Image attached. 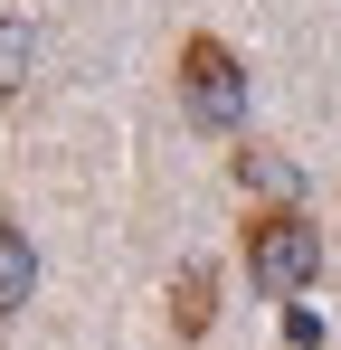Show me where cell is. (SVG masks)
<instances>
[{
    "label": "cell",
    "instance_id": "4",
    "mask_svg": "<svg viewBox=\"0 0 341 350\" xmlns=\"http://www.w3.org/2000/svg\"><path fill=\"white\" fill-rule=\"evenodd\" d=\"M209 322H218V275H209V265H180V284H170V332L199 341Z\"/></svg>",
    "mask_w": 341,
    "mask_h": 350
},
{
    "label": "cell",
    "instance_id": "3",
    "mask_svg": "<svg viewBox=\"0 0 341 350\" xmlns=\"http://www.w3.org/2000/svg\"><path fill=\"white\" fill-rule=\"evenodd\" d=\"M38 293V246H29V228L19 218H0V332L19 322V303Z\"/></svg>",
    "mask_w": 341,
    "mask_h": 350
},
{
    "label": "cell",
    "instance_id": "1",
    "mask_svg": "<svg viewBox=\"0 0 341 350\" xmlns=\"http://www.w3.org/2000/svg\"><path fill=\"white\" fill-rule=\"evenodd\" d=\"M313 275H323V228H313L294 199H284V208H256V218H247V284L294 303Z\"/></svg>",
    "mask_w": 341,
    "mask_h": 350
},
{
    "label": "cell",
    "instance_id": "5",
    "mask_svg": "<svg viewBox=\"0 0 341 350\" xmlns=\"http://www.w3.org/2000/svg\"><path fill=\"white\" fill-rule=\"evenodd\" d=\"M237 180H247V189H256V180H266V189H294V161H284V152H256V142H247V152H237Z\"/></svg>",
    "mask_w": 341,
    "mask_h": 350
},
{
    "label": "cell",
    "instance_id": "2",
    "mask_svg": "<svg viewBox=\"0 0 341 350\" xmlns=\"http://www.w3.org/2000/svg\"><path fill=\"white\" fill-rule=\"evenodd\" d=\"M180 105H190V123L199 133H237L247 123V66H237V48L227 38H180Z\"/></svg>",
    "mask_w": 341,
    "mask_h": 350
},
{
    "label": "cell",
    "instance_id": "6",
    "mask_svg": "<svg viewBox=\"0 0 341 350\" xmlns=\"http://www.w3.org/2000/svg\"><path fill=\"white\" fill-rule=\"evenodd\" d=\"M284 341H294V350H323V312H313V303H284Z\"/></svg>",
    "mask_w": 341,
    "mask_h": 350
}]
</instances>
